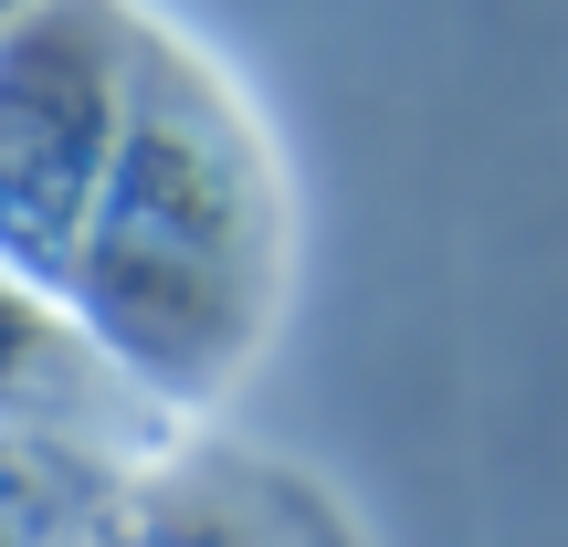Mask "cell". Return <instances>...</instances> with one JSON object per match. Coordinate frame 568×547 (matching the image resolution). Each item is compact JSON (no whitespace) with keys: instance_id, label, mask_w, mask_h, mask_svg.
Listing matches in <instances>:
<instances>
[{"instance_id":"6da1fadb","label":"cell","mask_w":568,"mask_h":547,"mask_svg":"<svg viewBox=\"0 0 568 547\" xmlns=\"http://www.w3.org/2000/svg\"><path fill=\"white\" fill-rule=\"evenodd\" d=\"M84 337L169 401H211L284 295V180L264 126L180 32L148 21L116 159L63 264Z\"/></svg>"},{"instance_id":"7a4b0ae2","label":"cell","mask_w":568,"mask_h":547,"mask_svg":"<svg viewBox=\"0 0 568 547\" xmlns=\"http://www.w3.org/2000/svg\"><path fill=\"white\" fill-rule=\"evenodd\" d=\"M138 53L148 21L126 0H42L0 32V264L63 284L138 95Z\"/></svg>"},{"instance_id":"3957f363","label":"cell","mask_w":568,"mask_h":547,"mask_svg":"<svg viewBox=\"0 0 568 547\" xmlns=\"http://www.w3.org/2000/svg\"><path fill=\"white\" fill-rule=\"evenodd\" d=\"M21 11H42V0H0V32H11V21H21Z\"/></svg>"}]
</instances>
